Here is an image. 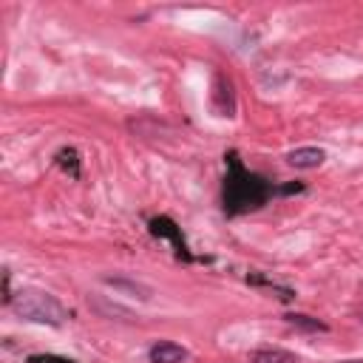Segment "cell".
<instances>
[{
  "mask_svg": "<svg viewBox=\"0 0 363 363\" xmlns=\"http://www.w3.org/2000/svg\"><path fill=\"white\" fill-rule=\"evenodd\" d=\"M247 363H301V357L281 346H261L247 354Z\"/></svg>",
  "mask_w": 363,
  "mask_h": 363,
  "instance_id": "obj_6",
  "label": "cell"
},
{
  "mask_svg": "<svg viewBox=\"0 0 363 363\" xmlns=\"http://www.w3.org/2000/svg\"><path fill=\"white\" fill-rule=\"evenodd\" d=\"M28 363H77V360H68V357H57V354H31Z\"/></svg>",
  "mask_w": 363,
  "mask_h": 363,
  "instance_id": "obj_11",
  "label": "cell"
},
{
  "mask_svg": "<svg viewBox=\"0 0 363 363\" xmlns=\"http://www.w3.org/2000/svg\"><path fill=\"white\" fill-rule=\"evenodd\" d=\"M284 320H286L289 326H295V329H303V332H326V329H329L323 320H318V318H312V315H301V312L284 315Z\"/></svg>",
  "mask_w": 363,
  "mask_h": 363,
  "instance_id": "obj_8",
  "label": "cell"
},
{
  "mask_svg": "<svg viewBox=\"0 0 363 363\" xmlns=\"http://www.w3.org/2000/svg\"><path fill=\"white\" fill-rule=\"evenodd\" d=\"M150 363H184L187 360V349L173 343V340H156L147 352Z\"/></svg>",
  "mask_w": 363,
  "mask_h": 363,
  "instance_id": "obj_4",
  "label": "cell"
},
{
  "mask_svg": "<svg viewBox=\"0 0 363 363\" xmlns=\"http://www.w3.org/2000/svg\"><path fill=\"white\" fill-rule=\"evenodd\" d=\"M9 306L23 318V320H34V323H45V326H62L68 320V309L43 289H20L17 295H11Z\"/></svg>",
  "mask_w": 363,
  "mask_h": 363,
  "instance_id": "obj_2",
  "label": "cell"
},
{
  "mask_svg": "<svg viewBox=\"0 0 363 363\" xmlns=\"http://www.w3.org/2000/svg\"><path fill=\"white\" fill-rule=\"evenodd\" d=\"M102 281H105V284H111L113 289H125V292H130L133 298H142V301H150V295H153V289H150V286H145V284H139V281H128V278H111V275H105Z\"/></svg>",
  "mask_w": 363,
  "mask_h": 363,
  "instance_id": "obj_7",
  "label": "cell"
},
{
  "mask_svg": "<svg viewBox=\"0 0 363 363\" xmlns=\"http://www.w3.org/2000/svg\"><path fill=\"white\" fill-rule=\"evenodd\" d=\"M227 176H224V213L227 216H241L250 210L264 207L278 187L267 182L264 176L247 170L238 159V153H227Z\"/></svg>",
  "mask_w": 363,
  "mask_h": 363,
  "instance_id": "obj_1",
  "label": "cell"
},
{
  "mask_svg": "<svg viewBox=\"0 0 363 363\" xmlns=\"http://www.w3.org/2000/svg\"><path fill=\"white\" fill-rule=\"evenodd\" d=\"M323 159H326V153H323L320 147H312V145H309V147H295V150L286 153V164H292V167H298V170L320 167Z\"/></svg>",
  "mask_w": 363,
  "mask_h": 363,
  "instance_id": "obj_5",
  "label": "cell"
},
{
  "mask_svg": "<svg viewBox=\"0 0 363 363\" xmlns=\"http://www.w3.org/2000/svg\"><path fill=\"white\" fill-rule=\"evenodd\" d=\"M216 91H218V94H216V96H224V94H221V91H230V85H227V82H224V77H221V74H218V77H216ZM227 111H230V116H233V96H230V94H227V108H221V113H224V116H227Z\"/></svg>",
  "mask_w": 363,
  "mask_h": 363,
  "instance_id": "obj_10",
  "label": "cell"
},
{
  "mask_svg": "<svg viewBox=\"0 0 363 363\" xmlns=\"http://www.w3.org/2000/svg\"><path fill=\"white\" fill-rule=\"evenodd\" d=\"M57 164L65 167V170H71L74 179L79 176V159H77V150H74V147H62V150L57 153Z\"/></svg>",
  "mask_w": 363,
  "mask_h": 363,
  "instance_id": "obj_9",
  "label": "cell"
},
{
  "mask_svg": "<svg viewBox=\"0 0 363 363\" xmlns=\"http://www.w3.org/2000/svg\"><path fill=\"white\" fill-rule=\"evenodd\" d=\"M360 320H363V312H360Z\"/></svg>",
  "mask_w": 363,
  "mask_h": 363,
  "instance_id": "obj_12",
  "label": "cell"
},
{
  "mask_svg": "<svg viewBox=\"0 0 363 363\" xmlns=\"http://www.w3.org/2000/svg\"><path fill=\"white\" fill-rule=\"evenodd\" d=\"M147 227H150V233H153L156 238H167V241L173 244V250H176L179 258L193 261V255H190V250H187V244H184V235H182V230L176 227L173 218H167V216H156V218H150Z\"/></svg>",
  "mask_w": 363,
  "mask_h": 363,
  "instance_id": "obj_3",
  "label": "cell"
}]
</instances>
